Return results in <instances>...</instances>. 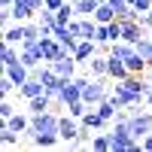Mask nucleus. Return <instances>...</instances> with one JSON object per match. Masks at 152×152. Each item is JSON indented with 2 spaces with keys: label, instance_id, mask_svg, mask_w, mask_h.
Returning a JSON list of instances; mask_svg holds the SVG:
<instances>
[{
  "label": "nucleus",
  "instance_id": "a878e982",
  "mask_svg": "<svg viewBox=\"0 0 152 152\" xmlns=\"http://www.w3.org/2000/svg\"><path fill=\"white\" fill-rule=\"evenodd\" d=\"M12 116H15V107H12L9 100H3V104H0V119L6 122V119H12Z\"/></svg>",
  "mask_w": 152,
  "mask_h": 152
},
{
  "label": "nucleus",
  "instance_id": "393cba45",
  "mask_svg": "<svg viewBox=\"0 0 152 152\" xmlns=\"http://www.w3.org/2000/svg\"><path fill=\"white\" fill-rule=\"evenodd\" d=\"M137 52H140V55H143V58L149 61V64H152V34H146L143 40L137 43Z\"/></svg>",
  "mask_w": 152,
  "mask_h": 152
},
{
  "label": "nucleus",
  "instance_id": "c756f323",
  "mask_svg": "<svg viewBox=\"0 0 152 152\" xmlns=\"http://www.w3.org/2000/svg\"><path fill=\"white\" fill-rule=\"evenodd\" d=\"M149 73H152V64H149ZM149 82H152V76H149Z\"/></svg>",
  "mask_w": 152,
  "mask_h": 152
},
{
  "label": "nucleus",
  "instance_id": "dca6fc26",
  "mask_svg": "<svg viewBox=\"0 0 152 152\" xmlns=\"http://www.w3.org/2000/svg\"><path fill=\"white\" fill-rule=\"evenodd\" d=\"M88 70H91V76H110V55L107 58L94 55L91 61H88Z\"/></svg>",
  "mask_w": 152,
  "mask_h": 152
},
{
  "label": "nucleus",
  "instance_id": "4be33fe9",
  "mask_svg": "<svg viewBox=\"0 0 152 152\" xmlns=\"http://www.w3.org/2000/svg\"><path fill=\"white\" fill-rule=\"evenodd\" d=\"M88 110H91V107H88V104H85L82 97H79V100H70V104H67V113H70L73 119H82V116H85Z\"/></svg>",
  "mask_w": 152,
  "mask_h": 152
},
{
  "label": "nucleus",
  "instance_id": "6ab92c4d",
  "mask_svg": "<svg viewBox=\"0 0 152 152\" xmlns=\"http://www.w3.org/2000/svg\"><path fill=\"white\" fill-rule=\"evenodd\" d=\"M100 0H73V9H76V18H82V15H94V9H97Z\"/></svg>",
  "mask_w": 152,
  "mask_h": 152
},
{
  "label": "nucleus",
  "instance_id": "ddd939ff",
  "mask_svg": "<svg viewBox=\"0 0 152 152\" xmlns=\"http://www.w3.org/2000/svg\"><path fill=\"white\" fill-rule=\"evenodd\" d=\"M28 110L31 113H46V110H55V100L49 97V94H37L28 100Z\"/></svg>",
  "mask_w": 152,
  "mask_h": 152
},
{
  "label": "nucleus",
  "instance_id": "c85d7f7f",
  "mask_svg": "<svg viewBox=\"0 0 152 152\" xmlns=\"http://www.w3.org/2000/svg\"><path fill=\"white\" fill-rule=\"evenodd\" d=\"M0 3H3V6H12V3H15V0H0Z\"/></svg>",
  "mask_w": 152,
  "mask_h": 152
},
{
  "label": "nucleus",
  "instance_id": "2eb2a0df",
  "mask_svg": "<svg viewBox=\"0 0 152 152\" xmlns=\"http://www.w3.org/2000/svg\"><path fill=\"white\" fill-rule=\"evenodd\" d=\"M94 21H97V24H110V21H116V9H113L107 0H104V3H97V9H94Z\"/></svg>",
  "mask_w": 152,
  "mask_h": 152
},
{
  "label": "nucleus",
  "instance_id": "39448f33",
  "mask_svg": "<svg viewBox=\"0 0 152 152\" xmlns=\"http://www.w3.org/2000/svg\"><path fill=\"white\" fill-rule=\"evenodd\" d=\"M97 40H79V46L73 49V58L79 61V64H88V61H91L94 55H97Z\"/></svg>",
  "mask_w": 152,
  "mask_h": 152
},
{
  "label": "nucleus",
  "instance_id": "20e7f679",
  "mask_svg": "<svg viewBox=\"0 0 152 152\" xmlns=\"http://www.w3.org/2000/svg\"><path fill=\"white\" fill-rule=\"evenodd\" d=\"M76 122H79V119H73L70 113H67L64 119H61L58 134H61V140H64V143H76V140L82 137V125H76Z\"/></svg>",
  "mask_w": 152,
  "mask_h": 152
},
{
  "label": "nucleus",
  "instance_id": "aec40b11",
  "mask_svg": "<svg viewBox=\"0 0 152 152\" xmlns=\"http://www.w3.org/2000/svg\"><path fill=\"white\" fill-rule=\"evenodd\" d=\"M94 110H97V113H100V116H104V119H107L110 125H113V119H116V113H119V107H116V104H113V100H110V97H107V100H100V104H97Z\"/></svg>",
  "mask_w": 152,
  "mask_h": 152
},
{
  "label": "nucleus",
  "instance_id": "a211bd4d",
  "mask_svg": "<svg viewBox=\"0 0 152 152\" xmlns=\"http://www.w3.org/2000/svg\"><path fill=\"white\" fill-rule=\"evenodd\" d=\"M3 125H6V128H12V131H18V134H24V131L31 128V116H21V113H15V116L6 119Z\"/></svg>",
  "mask_w": 152,
  "mask_h": 152
},
{
  "label": "nucleus",
  "instance_id": "f8f14e48",
  "mask_svg": "<svg viewBox=\"0 0 152 152\" xmlns=\"http://www.w3.org/2000/svg\"><path fill=\"white\" fill-rule=\"evenodd\" d=\"M128 76H131L128 64H125L122 58H113V55H110V79H116V82H122V79H128Z\"/></svg>",
  "mask_w": 152,
  "mask_h": 152
},
{
  "label": "nucleus",
  "instance_id": "f03ea898",
  "mask_svg": "<svg viewBox=\"0 0 152 152\" xmlns=\"http://www.w3.org/2000/svg\"><path fill=\"white\" fill-rule=\"evenodd\" d=\"M31 128H34V131H46V134H58V128H61V116H58L55 110L31 113Z\"/></svg>",
  "mask_w": 152,
  "mask_h": 152
},
{
  "label": "nucleus",
  "instance_id": "bb28decb",
  "mask_svg": "<svg viewBox=\"0 0 152 152\" xmlns=\"http://www.w3.org/2000/svg\"><path fill=\"white\" fill-rule=\"evenodd\" d=\"M15 88H18V85H15V82H12V79H9V76H3V79H0V91H3V97H6L9 91H15Z\"/></svg>",
  "mask_w": 152,
  "mask_h": 152
},
{
  "label": "nucleus",
  "instance_id": "0eeeda50",
  "mask_svg": "<svg viewBox=\"0 0 152 152\" xmlns=\"http://www.w3.org/2000/svg\"><path fill=\"white\" fill-rule=\"evenodd\" d=\"M143 37H146V34H143V24L137 21V18H134V21H122V40H125V43L137 46Z\"/></svg>",
  "mask_w": 152,
  "mask_h": 152
},
{
  "label": "nucleus",
  "instance_id": "f257e3e1",
  "mask_svg": "<svg viewBox=\"0 0 152 152\" xmlns=\"http://www.w3.org/2000/svg\"><path fill=\"white\" fill-rule=\"evenodd\" d=\"M107 79H110V76H94V79L82 88V100H85L88 107H97L100 100H107V97H110L113 88L107 85Z\"/></svg>",
  "mask_w": 152,
  "mask_h": 152
},
{
  "label": "nucleus",
  "instance_id": "423d86ee",
  "mask_svg": "<svg viewBox=\"0 0 152 152\" xmlns=\"http://www.w3.org/2000/svg\"><path fill=\"white\" fill-rule=\"evenodd\" d=\"M76 64H79V61H76V58H73L70 52L52 61V67H55V73H58V76H67V79H73V76H76Z\"/></svg>",
  "mask_w": 152,
  "mask_h": 152
},
{
  "label": "nucleus",
  "instance_id": "b1692460",
  "mask_svg": "<svg viewBox=\"0 0 152 152\" xmlns=\"http://www.w3.org/2000/svg\"><path fill=\"white\" fill-rule=\"evenodd\" d=\"M94 40L100 46H110V43H116L113 40V31H110V24H97V34H94Z\"/></svg>",
  "mask_w": 152,
  "mask_h": 152
},
{
  "label": "nucleus",
  "instance_id": "9d476101",
  "mask_svg": "<svg viewBox=\"0 0 152 152\" xmlns=\"http://www.w3.org/2000/svg\"><path fill=\"white\" fill-rule=\"evenodd\" d=\"M79 97H82V85L76 82V79H67V82H64V91H61V97L55 100V104H61V107H67L70 100H79Z\"/></svg>",
  "mask_w": 152,
  "mask_h": 152
},
{
  "label": "nucleus",
  "instance_id": "412c9836",
  "mask_svg": "<svg viewBox=\"0 0 152 152\" xmlns=\"http://www.w3.org/2000/svg\"><path fill=\"white\" fill-rule=\"evenodd\" d=\"M0 143H3V149H15L18 146V131H12L3 125V131H0Z\"/></svg>",
  "mask_w": 152,
  "mask_h": 152
},
{
  "label": "nucleus",
  "instance_id": "6e6552de",
  "mask_svg": "<svg viewBox=\"0 0 152 152\" xmlns=\"http://www.w3.org/2000/svg\"><path fill=\"white\" fill-rule=\"evenodd\" d=\"M18 94H21L24 100H31V97H37V94H46V85H43L40 76H34V73H31V79L18 88Z\"/></svg>",
  "mask_w": 152,
  "mask_h": 152
},
{
  "label": "nucleus",
  "instance_id": "7c9ffc66",
  "mask_svg": "<svg viewBox=\"0 0 152 152\" xmlns=\"http://www.w3.org/2000/svg\"><path fill=\"white\" fill-rule=\"evenodd\" d=\"M149 15H152V9H149Z\"/></svg>",
  "mask_w": 152,
  "mask_h": 152
},
{
  "label": "nucleus",
  "instance_id": "7ed1b4c3",
  "mask_svg": "<svg viewBox=\"0 0 152 152\" xmlns=\"http://www.w3.org/2000/svg\"><path fill=\"white\" fill-rule=\"evenodd\" d=\"M128 128H131V134L137 137V140H143V137L152 131V113H146V110L134 113V116L128 119Z\"/></svg>",
  "mask_w": 152,
  "mask_h": 152
},
{
  "label": "nucleus",
  "instance_id": "9b49d317",
  "mask_svg": "<svg viewBox=\"0 0 152 152\" xmlns=\"http://www.w3.org/2000/svg\"><path fill=\"white\" fill-rule=\"evenodd\" d=\"M31 73H34V70H31L28 64H21V61H18V64H9V67H6V76H9V79H12V82H15L18 88H21L24 82H28V79H31Z\"/></svg>",
  "mask_w": 152,
  "mask_h": 152
},
{
  "label": "nucleus",
  "instance_id": "f3484780",
  "mask_svg": "<svg viewBox=\"0 0 152 152\" xmlns=\"http://www.w3.org/2000/svg\"><path fill=\"white\" fill-rule=\"evenodd\" d=\"M58 140H61V134H46V131H34V137H31V143L34 146H43V149L55 146Z\"/></svg>",
  "mask_w": 152,
  "mask_h": 152
},
{
  "label": "nucleus",
  "instance_id": "1a4fd4ad",
  "mask_svg": "<svg viewBox=\"0 0 152 152\" xmlns=\"http://www.w3.org/2000/svg\"><path fill=\"white\" fill-rule=\"evenodd\" d=\"M79 125H82V128H85V131H100V128H107V125H110V122H107V119H104V116H100V113H97V110L91 107V110H88V113H85V116L79 119Z\"/></svg>",
  "mask_w": 152,
  "mask_h": 152
},
{
  "label": "nucleus",
  "instance_id": "4468645a",
  "mask_svg": "<svg viewBox=\"0 0 152 152\" xmlns=\"http://www.w3.org/2000/svg\"><path fill=\"white\" fill-rule=\"evenodd\" d=\"M43 61H46V58H43V52H40V46H37V49H21V64H28L31 70H37Z\"/></svg>",
  "mask_w": 152,
  "mask_h": 152
},
{
  "label": "nucleus",
  "instance_id": "5701e85b",
  "mask_svg": "<svg viewBox=\"0 0 152 152\" xmlns=\"http://www.w3.org/2000/svg\"><path fill=\"white\" fill-rule=\"evenodd\" d=\"M91 149H97V152H113L110 134H94V137H91Z\"/></svg>",
  "mask_w": 152,
  "mask_h": 152
},
{
  "label": "nucleus",
  "instance_id": "cd10ccee",
  "mask_svg": "<svg viewBox=\"0 0 152 152\" xmlns=\"http://www.w3.org/2000/svg\"><path fill=\"white\" fill-rule=\"evenodd\" d=\"M140 143H143V149H146V152H152V131H149V134L143 137V140H140Z\"/></svg>",
  "mask_w": 152,
  "mask_h": 152
}]
</instances>
